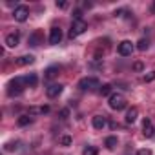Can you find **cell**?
<instances>
[{"instance_id": "obj_1", "label": "cell", "mask_w": 155, "mask_h": 155, "mask_svg": "<svg viewBox=\"0 0 155 155\" xmlns=\"http://www.w3.org/2000/svg\"><path fill=\"white\" fill-rule=\"evenodd\" d=\"M26 88L28 86H26L24 77H15V79H11L9 84H8V95L9 97H18V95H22V91Z\"/></svg>"}, {"instance_id": "obj_15", "label": "cell", "mask_w": 155, "mask_h": 155, "mask_svg": "<svg viewBox=\"0 0 155 155\" xmlns=\"http://www.w3.org/2000/svg\"><path fill=\"white\" fill-rule=\"evenodd\" d=\"M137 115H139V110H137V108L128 110V113H126V122H128V124H133V122L137 120Z\"/></svg>"}, {"instance_id": "obj_13", "label": "cell", "mask_w": 155, "mask_h": 155, "mask_svg": "<svg viewBox=\"0 0 155 155\" xmlns=\"http://www.w3.org/2000/svg\"><path fill=\"white\" fill-rule=\"evenodd\" d=\"M91 124H93L95 130H102V128L106 126V117H104V115H95L93 120H91Z\"/></svg>"}, {"instance_id": "obj_4", "label": "cell", "mask_w": 155, "mask_h": 155, "mask_svg": "<svg viewBox=\"0 0 155 155\" xmlns=\"http://www.w3.org/2000/svg\"><path fill=\"white\" fill-rule=\"evenodd\" d=\"M88 29V24L84 20H73L71 28H69V38H77L79 35H82Z\"/></svg>"}, {"instance_id": "obj_28", "label": "cell", "mask_w": 155, "mask_h": 155, "mask_svg": "<svg viewBox=\"0 0 155 155\" xmlns=\"http://www.w3.org/2000/svg\"><path fill=\"white\" fill-rule=\"evenodd\" d=\"M68 113H69L68 110H62V113H60V115H62V119H66V117H68Z\"/></svg>"}, {"instance_id": "obj_6", "label": "cell", "mask_w": 155, "mask_h": 155, "mask_svg": "<svg viewBox=\"0 0 155 155\" xmlns=\"http://www.w3.org/2000/svg\"><path fill=\"white\" fill-rule=\"evenodd\" d=\"M133 49H135V46H133L130 40H122V42L117 46V51H119V55H122V57H130V55L133 53Z\"/></svg>"}, {"instance_id": "obj_8", "label": "cell", "mask_w": 155, "mask_h": 155, "mask_svg": "<svg viewBox=\"0 0 155 155\" xmlns=\"http://www.w3.org/2000/svg\"><path fill=\"white\" fill-rule=\"evenodd\" d=\"M142 133H144L146 139H151L155 135V128H153V122L150 119H144V122H142Z\"/></svg>"}, {"instance_id": "obj_9", "label": "cell", "mask_w": 155, "mask_h": 155, "mask_svg": "<svg viewBox=\"0 0 155 155\" xmlns=\"http://www.w3.org/2000/svg\"><path fill=\"white\" fill-rule=\"evenodd\" d=\"M62 90H64V86H62V84H51V86H48L46 95H48L49 99H55V97H58V95L62 93Z\"/></svg>"}, {"instance_id": "obj_10", "label": "cell", "mask_w": 155, "mask_h": 155, "mask_svg": "<svg viewBox=\"0 0 155 155\" xmlns=\"http://www.w3.org/2000/svg\"><path fill=\"white\" fill-rule=\"evenodd\" d=\"M40 42H42V33H40V31H35V33H31V35H29V38H28V44H29L31 48H37V46H40Z\"/></svg>"}, {"instance_id": "obj_17", "label": "cell", "mask_w": 155, "mask_h": 155, "mask_svg": "<svg viewBox=\"0 0 155 155\" xmlns=\"http://www.w3.org/2000/svg\"><path fill=\"white\" fill-rule=\"evenodd\" d=\"M104 144H106V148H108V150H115V148H117V137H113V135H111V137H108Z\"/></svg>"}, {"instance_id": "obj_2", "label": "cell", "mask_w": 155, "mask_h": 155, "mask_svg": "<svg viewBox=\"0 0 155 155\" xmlns=\"http://www.w3.org/2000/svg\"><path fill=\"white\" fill-rule=\"evenodd\" d=\"M97 88H101V82L97 77H84V79L79 81V90H82V91H91Z\"/></svg>"}, {"instance_id": "obj_22", "label": "cell", "mask_w": 155, "mask_h": 155, "mask_svg": "<svg viewBox=\"0 0 155 155\" xmlns=\"http://www.w3.org/2000/svg\"><path fill=\"white\" fill-rule=\"evenodd\" d=\"M73 20H82V11L81 9H75L73 11Z\"/></svg>"}, {"instance_id": "obj_7", "label": "cell", "mask_w": 155, "mask_h": 155, "mask_svg": "<svg viewBox=\"0 0 155 155\" xmlns=\"http://www.w3.org/2000/svg\"><path fill=\"white\" fill-rule=\"evenodd\" d=\"M60 40H62V29L60 28H51V31H49V44H53V46H57V44H60Z\"/></svg>"}, {"instance_id": "obj_19", "label": "cell", "mask_w": 155, "mask_h": 155, "mask_svg": "<svg viewBox=\"0 0 155 155\" xmlns=\"http://www.w3.org/2000/svg\"><path fill=\"white\" fill-rule=\"evenodd\" d=\"M82 155H99V150L95 146H86L84 151H82Z\"/></svg>"}, {"instance_id": "obj_14", "label": "cell", "mask_w": 155, "mask_h": 155, "mask_svg": "<svg viewBox=\"0 0 155 155\" xmlns=\"http://www.w3.org/2000/svg\"><path fill=\"white\" fill-rule=\"evenodd\" d=\"M35 62V57L33 55H24V57H18L17 58V64L18 66H28V64H33Z\"/></svg>"}, {"instance_id": "obj_12", "label": "cell", "mask_w": 155, "mask_h": 155, "mask_svg": "<svg viewBox=\"0 0 155 155\" xmlns=\"http://www.w3.org/2000/svg\"><path fill=\"white\" fill-rule=\"evenodd\" d=\"M18 42H20V35L18 33H9L6 37V46L8 48H15V46H18Z\"/></svg>"}, {"instance_id": "obj_25", "label": "cell", "mask_w": 155, "mask_h": 155, "mask_svg": "<svg viewBox=\"0 0 155 155\" xmlns=\"http://www.w3.org/2000/svg\"><path fill=\"white\" fill-rule=\"evenodd\" d=\"M133 69H135V71H142V69H144L142 62H135V64H133Z\"/></svg>"}, {"instance_id": "obj_24", "label": "cell", "mask_w": 155, "mask_h": 155, "mask_svg": "<svg viewBox=\"0 0 155 155\" xmlns=\"http://www.w3.org/2000/svg\"><path fill=\"white\" fill-rule=\"evenodd\" d=\"M151 81H155V71H151L150 75L144 77V82H151Z\"/></svg>"}, {"instance_id": "obj_27", "label": "cell", "mask_w": 155, "mask_h": 155, "mask_svg": "<svg viewBox=\"0 0 155 155\" xmlns=\"http://www.w3.org/2000/svg\"><path fill=\"white\" fill-rule=\"evenodd\" d=\"M57 8L64 9V8H68V2H57Z\"/></svg>"}, {"instance_id": "obj_26", "label": "cell", "mask_w": 155, "mask_h": 155, "mask_svg": "<svg viewBox=\"0 0 155 155\" xmlns=\"http://www.w3.org/2000/svg\"><path fill=\"white\" fill-rule=\"evenodd\" d=\"M137 155H151V150H148V148H142V150H139V153Z\"/></svg>"}, {"instance_id": "obj_16", "label": "cell", "mask_w": 155, "mask_h": 155, "mask_svg": "<svg viewBox=\"0 0 155 155\" xmlns=\"http://www.w3.org/2000/svg\"><path fill=\"white\" fill-rule=\"evenodd\" d=\"M24 81H26V86H37V82H38V77L35 75V73H29V75H26L24 77Z\"/></svg>"}, {"instance_id": "obj_3", "label": "cell", "mask_w": 155, "mask_h": 155, "mask_svg": "<svg viewBox=\"0 0 155 155\" xmlns=\"http://www.w3.org/2000/svg\"><path fill=\"white\" fill-rule=\"evenodd\" d=\"M126 106H128V102H126L124 95H120V93H111V95H110V108H111V110L120 111V110H124Z\"/></svg>"}, {"instance_id": "obj_20", "label": "cell", "mask_w": 155, "mask_h": 155, "mask_svg": "<svg viewBox=\"0 0 155 155\" xmlns=\"http://www.w3.org/2000/svg\"><path fill=\"white\" fill-rule=\"evenodd\" d=\"M31 120H33V119H31L29 115H22V117L18 119V126H28V124H31Z\"/></svg>"}, {"instance_id": "obj_21", "label": "cell", "mask_w": 155, "mask_h": 155, "mask_svg": "<svg viewBox=\"0 0 155 155\" xmlns=\"http://www.w3.org/2000/svg\"><path fill=\"white\" fill-rule=\"evenodd\" d=\"M99 91H101V95H110L111 93V84H104Z\"/></svg>"}, {"instance_id": "obj_18", "label": "cell", "mask_w": 155, "mask_h": 155, "mask_svg": "<svg viewBox=\"0 0 155 155\" xmlns=\"http://www.w3.org/2000/svg\"><path fill=\"white\" fill-rule=\"evenodd\" d=\"M150 48V42H148V38H140L139 42H137V49L139 51H146Z\"/></svg>"}, {"instance_id": "obj_11", "label": "cell", "mask_w": 155, "mask_h": 155, "mask_svg": "<svg viewBox=\"0 0 155 155\" xmlns=\"http://www.w3.org/2000/svg\"><path fill=\"white\" fill-rule=\"evenodd\" d=\"M58 71H60V68H58V66H49V68L44 71V79H46V81H53L55 77L58 75Z\"/></svg>"}, {"instance_id": "obj_5", "label": "cell", "mask_w": 155, "mask_h": 155, "mask_svg": "<svg viewBox=\"0 0 155 155\" xmlns=\"http://www.w3.org/2000/svg\"><path fill=\"white\" fill-rule=\"evenodd\" d=\"M13 17H15L17 22H26L28 17H29V9H28V6H17L15 11H13Z\"/></svg>"}, {"instance_id": "obj_23", "label": "cell", "mask_w": 155, "mask_h": 155, "mask_svg": "<svg viewBox=\"0 0 155 155\" xmlns=\"http://www.w3.org/2000/svg\"><path fill=\"white\" fill-rule=\"evenodd\" d=\"M60 142H62L64 146H69V144H71V137H68V135H64V137L60 139Z\"/></svg>"}]
</instances>
